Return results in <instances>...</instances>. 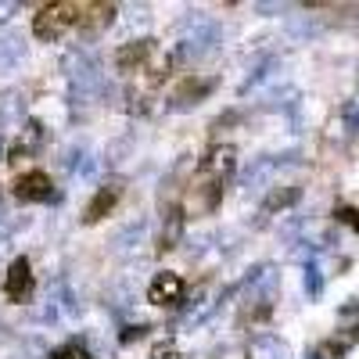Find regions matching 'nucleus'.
Listing matches in <instances>:
<instances>
[{"label":"nucleus","mask_w":359,"mask_h":359,"mask_svg":"<svg viewBox=\"0 0 359 359\" xmlns=\"http://www.w3.org/2000/svg\"><path fill=\"white\" fill-rule=\"evenodd\" d=\"M79 11H83V4H62V0H54V4H43V8H36V15H33V33L40 36V40H62V33H69L72 25H79Z\"/></svg>","instance_id":"nucleus-1"},{"label":"nucleus","mask_w":359,"mask_h":359,"mask_svg":"<svg viewBox=\"0 0 359 359\" xmlns=\"http://www.w3.org/2000/svg\"><path fill=\"white\" fill-rule=\"evenodd\" d=\"M4 294L11 298V302H29V294H33V266H29V259H15L8 277H4Z\"/></svg>","instance_id":"nucleus-2"},{"label":"nucleus","mask_w":359,"mask_h":359,"mask_svg":"<svg viewBox=\"0 0 359 359\" xmlns=\"http://www.w3.org/2000/svg\"><path fill=\"white\" fill-rule=\"evenodd\" d=\"M123 201V184H104L94 198L86 201V208H83V223H101L104 216H111L115 212V205Z\"/></svg>","instance_id":"nucleus-3"},{"label":"nucleus","mask_w":359,"mask_h":359,"mask_svg":"<svg viewBox=\"0 0 359 359\" xmlns=\"http://www.w3.org/2000/svg\"><path fill=\"white\" fill-rule=\"evenodd\" d=\"M50 191H54V187H50V176L40 172V169L22 172V176L15 180V187H11V194H15L18 201H47Z\"/></svg>","instance_id":"nucleus-4"},{"label":"nucleus","mask_w":359,"mask_h":359,"mask_svg":"<svg viewBox=\"0 0 359 359\" xmlns=\"http://www.w3.org/2000/svg\"><path fill=\"white\" fill-rule=\"evenodd\" d=\"M147 298H151L155 306H162V309L184 302V280H180L176 273H158L151 280V287H147Z\"/></svg>","instance_id":"nucleus-5"},{"label":"nucleus","mask_w":359,"mask_h":359,"mask_svg":"<svg viewBox=\"0 0 359 359\" xmlns=\"http://www.w3.org/2000/svg\"><path fill=\"white\" fill-rule=\"evenodd\" d=\"M151 54H155V43H151V40H133V43H126V47H118L115 65L123 69V72H140L147 62H151Z\"/></svg>","instance_id":"nucleus-6"},{"label":"nucleus","mask_w":359,"mask_h":359,"mask_svg":"<svg viewBox=\"0 0 359 359\" xmlns=\"http://www.w3.org/2000/svg\"><path fill=\"white\" fill-rule=\"evenodd\" d=\"M233 147L230 144H219V147H212V151H208L205 155V162H201V172L208 176V180H219V184H223V180L230 176V169H233Z\"/></svg>","instance_id":"nucleus-7"},{"label":"nucleus","mask_w":359,"mask_h":359,"mask_svg":"<svg viewBox=\"0 0 359 359\" xmlns=\"http://www.w3.org/2000/svg\"><path fill=\"white\" fill-rule=\"evenodd\" d=\"M115 4H83V11H79V25L86 29V33H101L104 25H111L115 22Z\"/></svg>","instance_id":"nucleus-8"},{"label":"nucleus","mask_w":359,"mask_h":359,"mask_svg":"<svg viewBox=\"0 0 359 359\" xmlns=\"http://www.w3.org/2000/svg\"><path fill=\"white\" fill-rule=\"evenodd\" d=\"M50 359H90V352H86L79 341H69V345H62V348H54Z\"/></svg>","instance_id":"nucleus-9"}]
</instances>
